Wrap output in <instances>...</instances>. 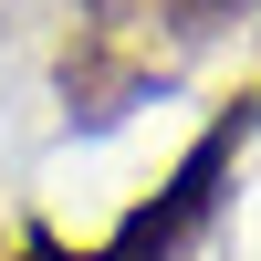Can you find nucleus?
Returning a JSON list of instances; mask_svg holds the SVG:
<instances>
[{
  "instance_id": "obj_3",
  "label": "nucleus",
  "mask_w": 261,
  "mask_h": 261,
  "mask_svg": "<svg viewBox=\"0 0 261 261\" xmlns=\"http://www.w3.org/2000/svg\"><path fill=\"white\" fill-rule=\"evenodd\" d=\"M230 11H241V0H84L94 32H125V42H146V53H167V63H178L188 42H209Z\"/></svg>"
},
{
  "instance_id": "obj_2",
  "label": "nucleus",
  "mask_w": 261,
  "mask_h": 261,
  "mask_svg": "<svg viewBox=\"0 0 261 261\" xmlns=\"http://www.w3.org/2000/svg\"><path fill=\"white\" fill-rule=\"evenodd\" d=\"M167 73H178L167 53H146V42H125V32L73 21V42H63V115H73V125H115V115H136Z\"/></svg>"
},
{
  "instance_id": "obj_1",
  "label": "nucleus",
  "mask_w": 261,
  "mask_h": 261,
  "mask_svg": "<svg viewBox=\"0 0 261 261\" xmlns=\"http://www.w3.org/2000/svg\"><path fill=\"white\" fill-rule=\"evenodd\" d=\"M241 136H251V115L230 105L209 136H188V157L157 178V199H136L115 230H105L84 261H188L199 251V230L220 220V188H230V157H241Z\"/></svg>"
}]
</instances>
